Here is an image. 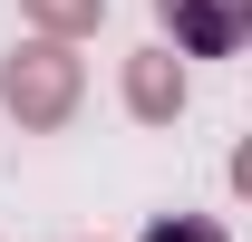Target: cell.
I'll use <instances>...</instances> for the list:
<instances>
[{
  "mask_svg": "<svg viewBox=\"0 0 252 242\" xmlns=\"http://www.w3.org/2000/svg\"><path fill=\"white\" fill-rule=\"evenodd\" d=\"M88 107V68H78V39H20L10 59H0V117L20 126V136H59L68 117Z\"/></svg>",
  "mask_w": 252,
  "mask_h": 242,
  "instance_id": "1",
  "label": "cell"
},
{
  "mask_svg": "<svg viewBox=\"0 0 252 242\" xmlns=\"http://www.w3.org/2000/svg\"><path fill=\"white\" fill-rule=\"evenodd\" d=\"M175 59H233L252 39V0H156Z\"/></svg>",
  "mask_w": 252,
  "mask_h": 242,
  "instance_id": "2",
  "label": "cell"
},
{
  "mask_svg": "<svg viewBox=\"0 0 252 242\" xmlns=\"http://www.w3.org/2000/svg\"><path fill=\"white\" fill-rule=\"evenodd\" d=\"M185 97H194V88H185V59H175L165 39L126 59V117H136V126H175V117H185Z\"/></svg>",
  "mask_w": 252,
  "mask_h": 242,
  "instance_id": "3",
  "label": "cell"
},
{
  "mask_svg": "<svg viewBox=\"0 0 252 242\" xmlns=\"http://www.w3.org/2000/svg\"><path fill=\"white\" fill-rule=\"evenodd\" d=\"M20 20H30L39 39H88L97 20H107V0H20Z\"/></svg>",
  "mask_w": 252,
  "mask_h": 242,
  "instance_id": "4",
  "label": "cell"
},
{
  "mask_svg": "<svg viewBox=\"0 0 252 242\" xmlns=\"http://www.w3.org/2000/svg\"><path fill=\"white\" fill-rule=\"evenodd\" d=\"M136 242H233V233H223V223H204V213H156Z\"/></svg>",
  "mask_w": 252,
  "mask_h": 242,
  "instance_id": "5",
  "label": "cell"
}]
</instances>
